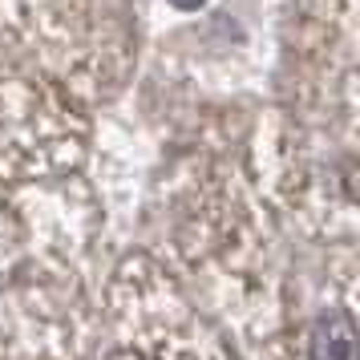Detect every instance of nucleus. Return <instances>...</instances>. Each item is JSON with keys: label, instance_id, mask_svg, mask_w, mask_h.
<instances>
[{"label": "nucleus", "instance_id": "1", "mask_svg": "<svg viewBox=\"0 0 360 360\" xmlns=\"http://www.w3.org/2000/svg\"><path fill=\"white\" fill-rule=\"evenodd\" d=\"M311 360H356V328L352 316L332 311L311 332Z\"/></svg>", "mask_w": 360, "mask_h": 360}, {"label": "nucleus", "instance_id": "2", "mask_svg": "<svg viewBox=\"0 0 360 360\" xmlns=\"http://www.w3.org/2000/svg\"><path fill=\"white\" fill-rule=\"evenodd\" d=\"M174 4H179V8H198L202 0H174Z\"/></svg>", "mask_w": 360, "mask_h": 360}]
</instances>
